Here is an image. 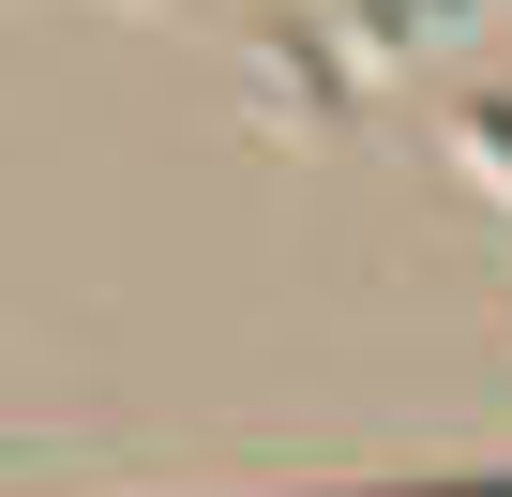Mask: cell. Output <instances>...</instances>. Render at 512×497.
<instances>
[{"label": "cell", "mask_w": 512, "mask_h": 497, "mask_svg": "<svg viewBox=\"0 0 512 497\" xmlns=\"http://www.w3.org/2000/svg\"><path fill=\"white\" fill-rule=\"evenodd\" d=\"M407 497H512V482H407Z\"/></svg>", "instance_id": "3"}, {"label": "cell", "mask_w": 512, "mask_h": 497, "mask_svg": "<svg viewBox=\"0 0 512 497\" xmlns=\"http://www.w3.org/2000/svg\"><path fill=\"white\" fill-rule=\"evenodd\" d=\"M467 136H482V151H497V166H512V106H482V121H467Z\"/></svg>", "instance_id": "2"}, {"label": "cell", "mask_w": 512, "mask_h": 497, "mask_svg": "<svg viewBox=\"0 0 512 497\" xmlns=\"http://www.w3.org/2000/svg\"><path fill=\"white\" fill-rule=\"evenodd\" d=\"M452 16V0H377V16H362V46H407V31H437Z\"/></svg>", "instance_id": "1"}]
</instances>
